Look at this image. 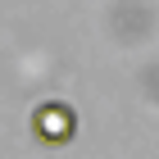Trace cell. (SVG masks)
I'll return each instance as SVG.
<instances>
[{
    "instance_id": "6da1fadb",
    "label": "cell",
    "mask_w": 159,
    "mask_h": 159,
    "mask_svg": "<svg viewBox=\"0 0 159 159\" xmlns=\"http://www.w3.org/2000/svg\"><path fill=\"white\" fill-rule=\"evenodd\" d=\"M32 136L46 141V146H68L77 136L73 105H64V100H41L37 109H32Z\"/></svg>"
}]
</instances>
